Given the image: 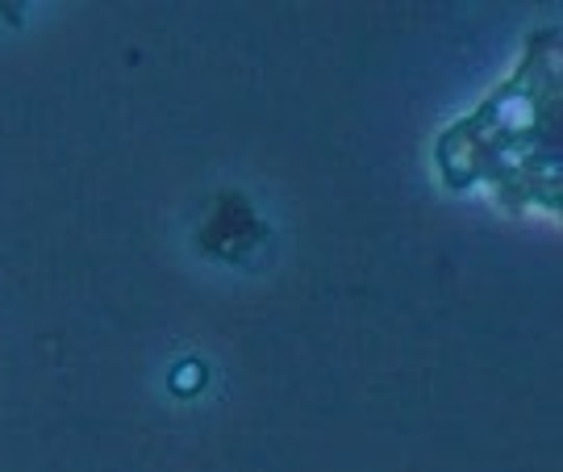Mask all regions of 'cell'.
<instances>
[{
  "label": "cell",
  "instance_id": "1",
  "mask_svg": "<svg viewBox=\"0 0 563 472\" xmlns=\"http://www.w3.org/2000/svg\"><path fill=\"white\" fill-rule=\"evenodd\" d=\"M434 167L451 193L488 188L509 213L563 209L560 25L526 39L518 67L472 113L439 130Z\"/></svg>",
  "mask_w": 563,
  "mask_h": 472
}]
</instances>
